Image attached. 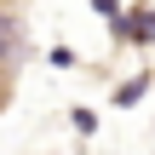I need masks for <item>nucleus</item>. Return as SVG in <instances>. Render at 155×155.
<instances>
[{
    "mask_svg": "<svg viewBox=\"0 0 155 155\" xmlns=\"http://www.w3.org/2000/svg\"><path fill=\"white\" fill-rule=\"evenodd\" d=\"M17 52V29H12V17H0V58H12Z\"/></svg>",
    "mask_w": 155,
    "mask_h": 155,
    "instance_id": "nucleus-1",
    "label": "nucleus"
},
{
    "mask_svg": "<svg viewBox=\"0 0 155 155\" xmlns=\"http://www.w3.org/2000/svg\"><path fill=\"white\" fill-rule=\"evenodd\" d=\"M127 35H132V40H150V35H155V17H132V29H127Z\"/></svg>",
    "mask_w": 155,
    "mask_h": 155,
    "instance_id": "nucleus-2",
    "label": "nucleus"
},
{
    "mask_svg": "<svg viewBox=\"0 0 155 155\" xmlns=\"http://www.w3.org/2000/svg\"><path fill=\"white\" fill-rule=\"evenodd\" d=\"M0 104H6V69H0Z\"/></svg>",
    "mask_w": 155,
    "mask_h": 155,
    "instance_id": "nucleus-3",
    "label": "nucleus"
}]
</instances>
